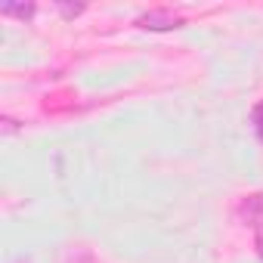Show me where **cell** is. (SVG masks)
<instances>
[{
  "mask_svg": "<svg viewBox=\"0 0 263 263\" xmlns=\"http://www.w3.org/2000/svg\"><path fill=\"white\" fill-rule=\"evenodd\" d=\"M137 25L146 28V31H174V28L183 25V16H177L171 10H149L137 19Z\"/></svg>",
  "mask_w": 263,
  "mask_h": 263,
  "instance_id": "obj_2",
  "label": "cell"
},
{
  "mask_svg": "<svg viewBox=\"0 0 263 263\" xmlns=\"http://www.w3.org/2000/svg\"><path fill=\"white\" fill-rule=\"evenodd\" d=\"M251 124H254L257 137H260V143H263V102H257V105H254V111H251Z\"/></svg>",
  "mask_w": 263,
  "mask_h": 263,
  "instance_id": "obj_5",
  "label": "cell"
},
{
  "mask_svg": "<svg viewBox=\"0 0 263 263\" xmlns=\"http://www.w3.org/2000/svg\"><path fill=\"white\" fill-rule=\"evenodd\" d=\"M56 10L65 16V19H74L84 13V4H68V0H56Z\"/></svg>",
  "mask_w": 263,
  "mask_h": 263,
  "instance_id": "obj_4",
  "label": "cell"
},
{
  "mask_svg": "<svg viewBox=\"0 0 263 263\" xmlns=\"http://www.w3.org/2000/svg\"><path fill=\"white\" fill-rule=\"evenodd\" d=\"M34 4H4V7H0V16H16V19H31L34 16Z\"/></svg>",
  "mask_w": 263,
  "mask_h": 263,
  "instance_id": "obj_3",
  "label": "cell"
},
{
  "mask_svg": "<svg viewBox=\"0 0 263 263\" xmlns=\"http://www.w3.org/2000/svg\"><path fill=\"white\" fill-rule=\"evenodd\" d=\"M0 124H4V134H16V130H19V124H16L13 118H4Z\"/></svg>",
  "mask_w": 263,
  "mask_h": 263,
  "instance_id": "obj_6",
  "label": "cell"
},
{
  "mask_svg": "<svg viewBox=\"0 0 263 263\" xmlns=\"http://www.w3.org/2000/svg\"><path fill=\"white\" fill-rule=\"evenodd\" d=\"M238 214H241V220L251 226V232H254V245H257V254L263 257V192L248 195V198L241 201Z\"/></svg>",
  "mask_w": 263,
  "mask_h": 263,
  "instance_id": "obj_1",
  "label": "cell"
}]
</instances>
